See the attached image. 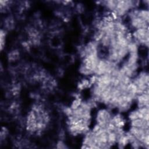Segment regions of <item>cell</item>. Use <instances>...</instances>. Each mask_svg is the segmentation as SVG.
<instances>
[{
    "instance_id": "cell-1",
    "label": "cell",
    "mask_w": 149,
    "mask_h": 149,
    "mask_svg": "<svg viewBox=\"0 0 149 149\" xmlns=\"http://www.w3.org/2000/svg\"><path fill=\"white\" fill-rule=\"evenodd\" d=\"M82 103V101L80 98H76V99L73 101V103H72V105L70 107L72 109V110H74L75 109L78 108V107H80Z\"/></svg>"
},
{
    "instance_id": "cell-2",
    "label": "cell",
    "mask_w": 149,
    "mask_h": 149,
    "mask_svg": "<svg viewBox=\"0 0 149 149\" xmlns=\"http://www.w3.org/2000/svg\"><path fill=\"white\" fill-rule=\"evenodd\" d=\"M139 111L138 110L134 111H132V112L129 114V118L130 119V120L131 121L135 120L139 118Z\"/></svg>"
},
{
    "instance_id": "cell-3",
    "label": "cell",
    "mask_w": 149,
    "mask_h": 149,
    "mask_svg": "<svg viewBox=\"0 0 149 149\" xmlns=\"http://www.w3.org/2000/svg\"><path fill=\"white\" fill-rule=\"evenodd\" d=\"M56 147L58 148H65L66 147L63 141H59V142L57 143V146H56Z\"/></svg>"
}]
</instances>
